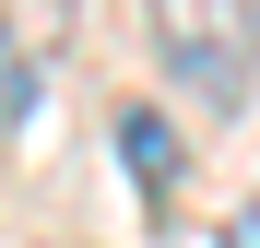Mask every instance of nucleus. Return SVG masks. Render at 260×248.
<instances>
[{"label": "nucleus", "instance_id": "obj_5", "mask_svg": "<svg viewBox=\"0 0 260 248\" xmlns=\"http://www.w3.org/2000/svg\"><path fill=\"white\" fill-rule=\"evenodd\" d=\"M237 248H260V201H248V225H237Z\"/></svg>", "mask_w": 260, "mask_h": 248}, {"label": "nucleus", "instance_id": "obj_3", "mask_svg": "<svg viewBox=\"0 0 260 248\" xmlns=\"http://www.w3.org/2000/svg\"><path fill=\"white\" fill-rule=\"evenodd\" d=\"M0 48H24L36 71H48L71 48V0H0Z\"/></svg>", "mask_w": 260, "mask_h": 248}, {"label": "nucleus", "instance_id": "obj_2", "mask_svg": "<svg viewBox=\"0 0 260 248\" xmlns=\"http://www.w3.org/2000/svg\"><path fill=\"white\" fill-rule=\"evenodd\" d=\"M107 130H118V154H130V178H142V189H178V130H166L154 107H118Z\"/></svg>", "mask_w": 260, "mask_h": 248}, {"label": "nucleus", "instance_id": "obj_1", "mask_svg": "<svg viewBox=\"0 0 260 248\" xmlns=\"http://www.w3.org/2000/svg\"><path fill=\"white\" fill-rule=\"evenodd\" d=\"M154 59L178 71V95H201L213 118H237L248 107V71H260L248 0H154Z\"/></svg>", "mask_w": 260, "mask_h": 248}, {"label": "nucleus", "instance_id": "obj_4", "mask_svg": "<svg viewBox=\"0 0 260 248\" xmlns=\"http://www.w3.org/2000/svg\"><path fill=\"white\" fill-rule=\"evenodd\" d=\"M36 95H48V71H36L24 48H0V118H36Z\"/></svg>", "mask_w": 260, "mask_h": 248}]
</instances>
